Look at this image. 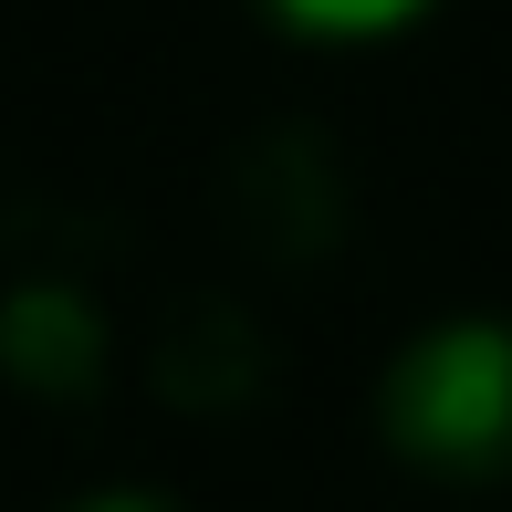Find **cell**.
Listing matches in <instances>:
<instances>
[{
  "mask_svg": "<svg viewBox=\"0 0 512 512\" xmlns=\"http://www.w3.org/2000/svg\"><path fill=\"white\" fill-rule=\"evenodd\" d=\"M377 429L429 481H502L512 471V314L418 324L387 356Z\"/></svg>",
  "mask_w": 512,
  "mask_h": 512,
  "instance_id": "6da1fadb",
  "label": "cell"
},
{
  "mask_svg": "<svg viewBox=\"0 0 512 512\" xmlns=\"http://www.w3.org/2000/svg\"><path fill=\"white\" fill-rule=\"evenodd\" d=\"M105 304L74 283V272H21L0 283V377L32 387V398H95L105 387Z\"/></svg>",
  "mask_w": 512,
  "mask_h": 512,
  "instance_id": "7a4b0ae2",
  "label": "cell"
},
{
  "mask_svg": "<svg viewBox=\"0 0 512 512\" xmlns=\"http://www.w3.org/2000/svg\"><path fill=\"white\" fill-rule=\"evenodd\" d=\"M262 324L241 304H189L157 335V387H168L178 408H241L251 387H262Z\"/></svg>",
  "mask_w": 512,
  "mask_h": 512,
  "instance_id": "3957f363",
  "label": "cell"
},
{
  "mask_svg": "<svg viewBox=\"0 0 512 512\" xmlns=\"http://www.w3.org/2000/svg\"><path fill=\"white\" fill-rule=\"evenodd\" d=\"M418 11H429V0H272V21H293V32H314V42H387V32H408Z\"/></svg>",
  "mask_w": 512,
  "mask_h": 512,
  "instance_id": "277c9868",
  "label": "cell"
},
{
  "mask_svg": "<svg viewBox=\"0 0 512 512\" xmlns=\"http://www.w3.org/2000/svg\"><path fill=\"white\" fill-rule=\"evenodd\" d=\"M63 512H178L168 492H84V502H63Z\"/></svg>",
  "mask_w": 512,
  "mask_h": 512,
  "instance_id": "5b68a950",
  "label": "cell"
}]
</instances>
